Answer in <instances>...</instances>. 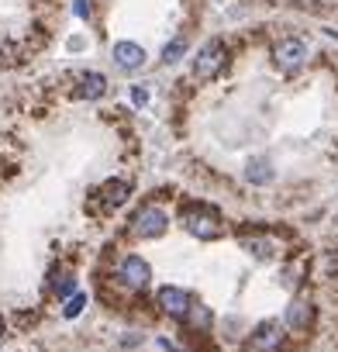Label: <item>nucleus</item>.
Returning <instances> with one entry per match:
<instances>
[{
    "label": "nucleus",
    "instance_id": "1",
    "mask_svg": "<svg viewBox=\"0 0 338 352\" xmlns=\"http://www.w3.org/2000/svg\"><path fill=\"white\" fill-rule=\"evenodd\" d=\"M225 63H228V49H225L221 38H214V42H207V45L197 52V59H194V76H197V80H214V76L225 69Z\"/></svg>",
    "mask_w": 338,
    "mask_h": 352
},
{
    "label": "nucleus",
    "instance_id": "2",
    "mask_svg": "<svg viewBox=\"0 0 338 352\" xmlns=\"http://www.w3.org/2000/svg\"><path fill=\"white\" fill-rule=\"evenodd\" d=\"M166 228H169V214L155 204H145L131 218V235L135 239H159V235H166Z\"/></svg>",
    "mask_w": 338,
    "mask_h": 352
},
{
    "label": "nucleus",
    "instance_id": "3",
    "mask_svg": "<svg viewBox=\"0 0 338 352\" xmlns=\"http://www.w3.org/2000/svg\"><path fill=\"white\" fill-rule=\"evenodd\" d=\"M183 228H187L190 235H197V239H221V232H225L218 211H211V208L187 211V214H183Z\"/></svg>",
    "mask_w": 338,
    "mask_h": 352
},
{
    "label": "nucleus",
    "instance_id": "4",
    "mask_svg": "<svg viewBox=\"0 0 338 352\" xmlns=\"http://www.w3.org/2000/svg\"><path fill=\"white\" fill-rule=\"evenodd\" d=\"M280 345H283V324L280 321H262L249 338V352H280Z\"/></svg>",
    "mask_w": 338,
    "mask_h": 352
},
{
    "label": "nucleus",
    "instance_id": "5",
    "mask_svg": "<svg viewBox=\"0 0 338 352\" xmlns=\"http://www.w3.org/2000/svg\"><path fill=\"white\" fill-rule=\"evenodd\" d=\"M190 304H194V297L180 287H162L159 290V311L169 314V318H187Z\"/></svg>",
    "mask_w": 338,
    "mask_h": 352
},
{
    "label": "nucleus",
    "instance_id": "6",
    "mask_svg": "<svg viewBox=\"0 0 338 352\" xmlns=\"http://www.w3.org/2000/svg\"><path fill=\"white\" fill-rule=\"evenodd\" d=\"M117 276H121V283H124V287H131V290H142V287L148 283L152 270H148V263H145L142 256H128V259L121 263Z\"/></svg>",
    "mask_w": 338,
    "mask_h": 352
},
{
    "label": "nucleus",
    "instance_id": "7",
    "mask_svg": "<svg viewBox=\"0 0 338 352\" xmlns=\"http://www.w3.org/2000/svg\"><path fill=\"white\" fill-rule=\"evenodd\" d=\"M304 59H307V45H304V42L286 38V42H280V45H276V66H280V69L293 73V69H300V66H304Z\"/></svg>",
    "mask_w": 338,
    "mask_h": 352
},
{
    "label": "nucleus",
    "instance_id": "8",
    "mask_svg": "<svg viewBox=\"0 0 338 352\" xmlns=\"http://www.w3.org/2000/svg\"><path fill=\"white\" fill-rule=\"evenodd\" d=\"M311 321H314V307H311V300H307V297H297V300L286 307V328H293V331H307Z\"/></svg>",
    "mask_w": 338,
    "mask_h": 352
},
{
    "label": "nucleus",
    "instance_id": "9",
    "mask_svg": "<svg viewBox=\"0 0 338 352\" xmlns=\"http://www.w3.org/2000/svg\"><path fill=\"white\" fill-rule=\"evenodd\" d=\"M114 63H117L121 69H138V66L145 63V49L135 45V42H117V45H114Z\"/></svg>",
    "mask_w": 338,
    "mask_h": 352
},
{
    "label": "nucleus",
    "instance_id": "10",
    "mask_svg": "<svg viewBox=\"0 0 338 352\" xmlns=\"http://www.w3.org/2000/svg\"><path fill=\"white\" fill-rule=\"evenodd\" d=\"M104 94H107V80H104L100 73H87V76H80L76 97H83V100H97V97H104Z\"/></svg>",
    "mask_w": 338,
    "mask_h": 352
},
{
    "label": "nucleus",
    "instance_id": "11",
    "mask_svg": "<svg viewBox=\"0 0 338 352\" xmlns=\"http://www.w3.org/2000/svg\"><path fill=\"white\" fill-rule=\"evenodd\" d=\"M128 194H131V187H128L124 180H107V184L100 187V201H104V208H121V204L128 201Z\"/></svg>",
    "mask_w": 338,
    "mask_h": 352
},
{
    "label": "nucleus",
    "instance_id": "12",
    "mask_svg": "<svg viewBox=\"0 0 338 352\" xmlns=\"http://www.w3.org/2000/svg\"><path fill=\"white\" fill-rule=\"evenodd\" d=\"M245 176H249V184H256V187L269 184V180H273V166H269V159H249Z\"/></svg>",
    "mask_w": 338,
    "mask_h": 352
},
{
    "label": "nucleus",
    "instance_id": "13",
    "mask_svg": "<svg viewBox=\"0 0 338 352\" xmlns=\"http://www.w3.org/2000/svg\"><path fill=\"white\" fill-rule=\"evenodd\" d=\"M242 249L249 252V256H256V259H273V242L269 239H242Z\"/></svg>",
    "mask_w": 338,
    "mask_h": 352
},
{
    "label": "nucleus",
    "instance_id": "14",
    "mask_svg": "<svg viewBox=\"0 0 338 352\" xmlns=\"http://www.w3.org/2000/svg\"><path fill=\"white\" fill-rule=\"evenodd\" d=\"M187 318H190V324H194V331H207L211 328V321H214V314L204 307V304H190V311H187Z\"/></svg>",
    "mask_w": 338,
    "mask_h": 352
},
{
    "label": "nucleus",
    "instance_id": "15",
    "mask_svg": "<svg viewBox=\"0 0 338 352\" xmlns=\"http://www.w3.org/2000/svg\"><path fill=\"white\" fill-rule=\"evenodd\" d=\"M183 49H187V42H183V38H173V42L162 49V63H177V59L183 56Z\"/></svg>",
    "mask_w": 338,
    "mask_h": 352
},
{
    "label": "nucleus",
    "instance_id": "16",
    "mask_svg": "<svg viewBox=\"0 0 338 352\" xmlns=\"http://www.w3.org/2000/svg\"><path fill=\"white\" fill-rule=\"evenodd\" d=\"M73 287H76V280H73L69 273H63V280H56V283H52L56 297H66V294H73Z\"/></svg>",
    "mask_w": 338,
    "mask_h": 352
},
{
    "label": "nucleus",
    "instance_id": "17",
    "mask_svg": "<svg viewBox=\"0 0 338 352\" xmlns=\"http://www.w3.org/2000/svg\"><path fill=\"white\" fill-rule=\"evenodd\" d=\"M83 304H87V297H83V294H73V297H69V304H66V311H63V314H66V318H76V314H80V311H83Z\"/></svg>",
    "mask_w": 338,
    "mask_h": 352
},
{
    "label": "nucleus",
    "instance_id": "18",
    "mask_svg": "<svg viewBox=\"0 0 338 352\" xmlns=\"http://www.w3.org/2000/svg\"><path fill=\"white\" fill-rule=\"evenodd\" d=\"M76 14L80 18H90V4H87V0H76Z\"/></svg>",
    "mask_w": 338,
    "mask_h": 352
}]
</instances>
